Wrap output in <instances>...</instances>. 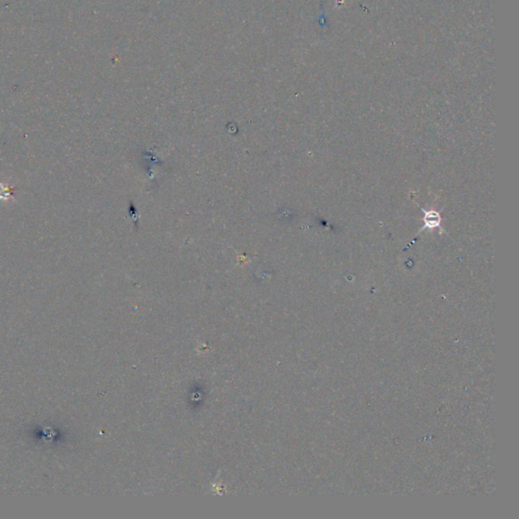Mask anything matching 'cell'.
Masks as SVG:
<instances>
[{
	"label": "cell",
	"instance_id": "6da1fadb",
	"mask_svg": "<svg viewBox=\"0 0 519 519\" xmlns=\"http://www.w3.org/2000/svg\"><path fill=\"white\" fill-rule=\"evenodd\" d=\"M421 210L424 212V217H423V222H424V226L422 227L421 230H424L425 228H429V229H434L436 227L440 228V223H441V216H440V213L438 211H435V210H429V211H426L425 209L421 208Z\"/></svg>",
	"mask_w": 519,
	"mask_h": 519
}]
</instances>
